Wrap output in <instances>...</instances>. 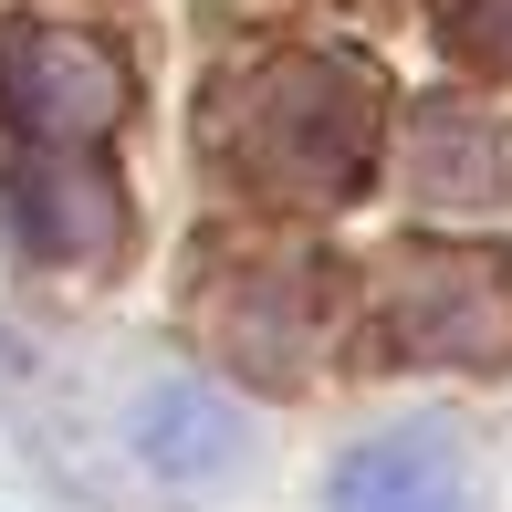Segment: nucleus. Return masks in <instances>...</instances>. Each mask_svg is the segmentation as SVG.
<instances>
[{
  "mask_svg": "<svg viewBox=\"0 0 512 512\" xmlns=\"http://www.w3.org/2000/svg\"><path fill=\"white\" fill-rule=\"evenodd\" d=\"M335 512H481L471 502V450H460L450 418H408V429H377L335 460L324 481Z\"/></svg>",
  "mask_w": 512,
  "mask_h": 512,
  "instance_id": "1",
  "label": "nucleus"
},
{
  "mask_svg": "<svg viewBox=\"0 0 512 512\" xmlns=\"http://www.w3.org/2000/svg\"><path fill=\"white\" fill-rule=\"evenodd\" d=\"M136 460H147L157 481H178V492L230 481L251 460V418L230 408L209 377H157L147 398H136Z\"/></svg>",
  "mask_w": 512,
  "mask_h": 512,
  "instance_id": "2",
  "label": "nucleus"
}]
</instances>
